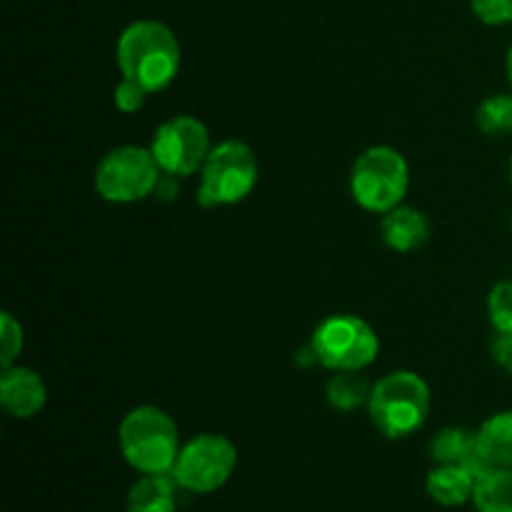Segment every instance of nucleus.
<instances>
[{
	"instance_id": "obj_25",
	"label": "nucleus",
	"mask_w": 512,
	"mask_h": 512,
	"mask_svg": "<svg viewBox=\"0 0 512 512\" xmlns=\"http://www.w3.org/2000/svg\"><path fill=\"white\" fill-rule=\"evenodd\" d=\"M505 65H508V78H510V85H512V48L508 50V63H505Z\"/></svg>"
},
{
	"instance_id": "obj_21",
	"label": "nucleus",
	"mask_w": 512,
	"mask_h": 512,
	"mask_svg": "<svg viewBox=\"0 0 512 512\" xmlns=\"http://www.w3.org/2000/svg\"><path fill=\"white\" fill-rule=\"evenodd\" d=\"M148 95L150 93L143 88V85H138L135 80L123 78V83H118V88H115L113 103L120 113L133 115V113H138V110H143L145 98H148Z\"/></svg>"
},
{
	"instance_id": "obj_9",
	"label": "nucleus",
	"mask_w": 512,
	"mask_h": 512,
	"mask_svg": "<svg viewBox=\"0 0 512 512\" xmlns=\"http://www.w3.org/2000/svg\"><path fill=\"white\" fill-rule=\"evenodd\" d=\"M208 125L200 123L193 115H175L165 120L153 135L150 153L163 173L188 178L198 173L210 155Z\"/></svg>"
},
{
	"instance_id": "obj_10",
	"label": "nucleus",
	"mask_w": 512,
	"mask_h": 512,
	"mask_svg": "<svg viewBox=\"0 0 512 512\" xmlns=\"http://www.w3.org/2000/svg\"><path fill=\"white\" fill-rule=\"evenodd\" d=\"M48 390L43 378L23 365H10L3 368L0 375V403L8 415L18 420H28L45 408Z\"/></svg>"
},
{
	"instance_id": "obj_26",
	"label": "nucleus",
	"mask_w": 512,
	"mask_h": 512,
	"mask_svg": "<svg viewBox=\"0 0 512 512\" xmlns=\"http://www.w3.org/2000/svg\"><path fill=\"white\" fill-rule=\"evenodd\" d=\"M510 183H512V158H510Z\"/></svg>"
},
{
	"instance_id": "obj_20",
	"label": "nucleus",
	"mask_w": 512,
	"mask_h": 512,
	"mask_svg": "<svg viewBox=\"0 0 512 512\" xmlns=\"http://www.w3.org/2000/svg\"><path fill=\"white\" fill-rule=\"evenodd\" d=\"M23 350V328L10 313L0 315V363L3 368L15 365V358Z\"/></svg>"
},
{
	"instance_id": "obj_17",
	"label": "nucleus",
	"mask_w": 512,
	"mask_h": 512,
	"mask_svg": "<svg viewBox=\"0 0 512 512\" xmlns=\"http://www.w3.org/2000/svg\"><path fill=\"white\" fill-rule=\"evenodd\" d=\"M370 390H373V385H370L360 373H335L333 378H330L325 395H328V403L333 405L335 410L353 413V410L368 405Z\"/></svg>"
},
{
	"instance_id": "obj_7",
	"label": "nucleus",
	"mask_w": 512,
	"mask_h": 512,
	"mask_svg": "<svg viewBox=\"0 0 512 512\" xmlns=\"http://www.w3.org/2000/svg\"><path fill=\"white\" fill-rule=\"evenodd\" d=\"M160 173L163 170L155 163L150 148L120 145L100 160L95 170V193L115 205L138 203L155 193Z\"/></svg>"
},
{
	"instance_id": "obj_13",
	"label": "nucleus",
	"mask_w": 512,
	"mask_h": 512,
	"mask_svg": "<svg viewBox=\"0 0 512 512\" xmlns=\"http://www.w3.org/2000/svg\"><path fill=\"white\" fill-rule=\"evenodd\" d=\"M475 480L478 478L463 465H435L425 480V490L443 508H460L473 503Z\"/></svg>"
},
{
	"instance_id": "obj_27",
	"label": "nucleus",
	"mask_w": 512,
	"mask_h": 512,
	"mask_svg": "<svg viewBox=\"0 0 512 512\" xmlns=\"http://www.w3.org/2000/svg\"><path fill=\"white\" fill-rule=\"evenodd\" d=\"M510 225H512V220H510Z\"/></svg>"
},
{
	"instance_id": "obj_14",
	"label": "nucleus",
	"mask_w": 512,
	"mask_h": 512,
	"mask_svg": "<svg viewBox=\"0 0 512 512\" xmlns=\"http://www.w3.org/2000/svg\"><path fill=\"white\" fill-rule=\"evenodd\" d=\"M475 435L488 468H512V410L490 415Z\"/></svg>"
},
{
	"instance_id": "obj_11",
	"label": "nucleus",
	"mask_w": 512,
	"mask_h": 512,
	"mask_svg": "<svg viewBox=\"0 0 512 512\" xmlns=\"http://www.w3.org/2000/svg\"><path fill=\"white\" fill-rule=\"evenodd\" d=\"M380 233H383L385 245L390 250H395V253H413V250L423 248L428 243L430 223L420 210L410 208V205H398V208L383 215Z\"/></svg>"
},
{
	"instance_id": "obj_4",
	"label": "nucleus",
	"mask_w": 512,
	"mask_h": 512,
	"mask_svg": "<svg viewBox=\"0 0 512 512\" xmlns=\"http://www.w3.org/2000/svg\"><path fill=\"white\" fill-rule=\"evenodd\" d=\"M410 188L408 160L390 145H373L358 155L350 173V195L368 213L385 215L403 205Z\"/></svg>"
},
{
	"instance_id": "obj_22",
	"label": "nucleus",
	"mask_w": 512,
	"mask_h": 512,
	"mask_svg": "<svg viewBox=\"0 0 512 512\" xmlns=\"http://www.w3.org/2000/svg\"><path fill=\"white\" fill-rule=\"evenodd\" d=\"M473 13L485 25H508L512 23V0H470Z\"/></svg>"
},
{
	"instance_id": "obj_23",
	"label": "nucleus",
	"mask_w": 512,
	"mask_h": 512,
	"mask_svg": "<svg viewBox=\"0 0 512 512\" xmlns=\"http://www.w3.org/2000/svg\"><path fill=\"white\" fill-rule=\"evenodd\" d=\"M493 360L512 373V333H498V338L493 340Z\"/></svg>"
},
{
	"instance_id": "obj_5",
	"label": "nucleus",
	"mask_w": 512,
	"mask_h": 512,
	"mask_svg": "<svg viewBox=\"0 0 512 512\" xmlns=\"http://www.w3.org/2000/svg\"><path fill=\"white\" fill-rule=\"evenodd\" d=\"M258 175L260 168L253 148L240 140H225L210 150L208 160L200 168L198 205L218 208L240 203L255 190Z\"/></svg>"
},
{
	"instance_id": "obj_2",
	"label": "nucleus",
	"mask_w": 512,
	"mask_h": 512,
	"mask_svg": "<svg viewBox=\"0 0 512 512\" xmlns=\"http://www.w3.org/2000/svg\"><path fill=\"white\" fill-rule=\"evenodd\" d=\"M118 443L125 463L140 475H170L183 448L175 420L155 405H140L125 415Z\"/></svg>"
},
{
	"instance_id": "obj_16",
	"label": "nucleus",
	"mask_w": 512,
	"mask_h": 512,
	"mask_svg": "<svg viewBox=\"0 0 512 512\" xmlns=\"http://www.w3.org/2000/svg\"><path fill=\"white\" fill-rule=\"evenodd\" d=\"M473 505L478 512H512V468H490L475 480Z\"/></svg>"
},
{
	"instance_id": "obj_12",
	"label": "nucleus",
	"mask_w": 512,
	"mask_h": 512,
	"mask_svg": "<svg viewBox=\"0 0 512 512\" xmlns=\"http://www.w3.org/2000/svg\"><path fill=\"white\" fill-rule=\"evenodd\" d=\"M430 455L438 465H463L475 478L490 470L480 458L478 435L465 428H445L430 443Z\"/></svg>"
},
{
	"instance_id": "obj_24",
	"label": "nucleus",
	"mask_w": 512,
	"mask_h": 512,
	"mask_svg": "<svg viewBox=\"0 0 512 512\" xmlns=\"http://www.w3.org/2000/svg\"><path fill=\"white\" fill-rule=\"evenodd\" d=\"M155 198L163 200V203H170L175 200L178 195V175H170V173H160L158 185H155Z\"/></svg>"
},
{
	"instance_id": "obj_18",
	"label": "nucleus",
	"mask_w": 512,
	"mask_h": 512,
	"mask_svg": "<svg viewBox=\"0 0 512 512\" xmlns=\"http://www.w3.org/2000/svg\"><path fill=\"white\" fill-rule=\"evenodd\" d=\"M478 128L490 138H505L512 135V93H495L480 103Z\"/></svg>"
},
{
	"instance_id": "obj_6",
	"label": "nucleus",
	"mask_w": 512,
	"mask_h": 512,
	"mask_svg": "<svg viewBox=\"0 0 512 512\" xmlns=\"http://www.w3.org/2000/svg\"><path fill=\"white\" fill-rule=\"evenodd\" d=\"M318 365L333 373H360L375 363L380 338L373 325L358 315H330L315 328L313 340Z\"/></svg>"
},
{
	"instance_id": "obj_8",
	"label": "nucleus",
	"mask_w": 512,
	"mask_h": 512,
	"mask_svg": "<svg viewBox=\"0 0 512 512\" xmlns=\"http://www.w3.org/2000/svg\"><path fill=\"white\" fill-rule=\"evenodd\" d=\"M235 465H238L235 445L225 435L203 433L180 448L170 475L178 488L195 495H208L233 478Z\"/></svg>"
},
{
	"instance_id": "obj_19",
	"label": "nucleus",
	"mask_w": 512,
	"mask_h": 512,
	"mask_svg": "<svg viewBox=\"0 0 512 512\" xmlns=\"http://www.w3.org/2000/svg\"><path fill=\"white\" fill-rule=\"evenodd\" d=\"M488 313L495 333H512V283H500L490 290Z\"/></svg>"
},
{
	"instance_id": "obj_15",
	"label": "nucleus",
	"mask_w": 512,
	"mask_h": 512,
	"mask_svg": "<svg viewBox=\"0 0 512 512\" xmlns=\"http://www.w3.org/2000/svg\"><path fill=\"white\" fill-rule=\"evenodd\" d=\"M173 475H143L130 488L125 512H175Z\"/></svg>"
},
{
	"instance_id": "obj_1",
	"label": "nucleus",
	"mask_w": 512,
	"mask_h": 512,
	"mask_svg": "<svg viewBox=\"0 0 512 512\" xmlns=\"http://www.w3.org/2000/svg\"><path fill=\"white\" fill-rule=\"evenodd\" d=\"M115 60L123 78L135 80L148 93H160L180 70V43L160 20H135L120 33Z\"/></svg>"
},
{
	"instance_id": "obj_3",
	"label": "nucleus",
	"mask_w": 512,
	"mask_h": 512,
	"mask_svg": "<svg viewBox=\"0 0 512 512\" xmlns=\"http://www.w3.org/2000/svg\"><path fill=\"white\" fill-rule=\"evenodd\" d=\"M368 413L380 435L400 440L420 430L430 413V388L413 370H395L370 390Z\"/></svg>"
}]
</instances>
